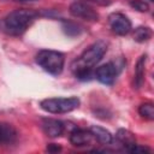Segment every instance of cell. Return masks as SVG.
Wrapping results in <instances>:
<instances>
[{
	"label": "cell",
	"instance_id": "obj_1",
	"mask_svg": "<svg viewBox=\"0 0 154 154\" xmlns=\"http://www.w3.org/2000/svg\"><path fill=\"white\" fill-rule=\"evenodd\" d=\"M36 17H37V12L32 10H25V8L14 10L5 17L4 20L5 30L10 35H14V36L22 35L31 25V23L35 20Z\"/></svg>",
	"mask_w": 154,
	"mask_h": 154
},
{
	"label": "cell",
	"instance_id": "obj_2",
	"mask_svg": "<svg viewBox=\"0 0 154 154\" xmlns=\"http://www.w3.org/2000/svg\"><path fill=\"white\" fill-rule=\"evenodd\" d=\"M35 60L46 72H48L53 76L60 75L63 72L64 64H65L64 54L58 51H51V49L40 51L36 54Z\"/></svg>",
	"mask_w": 154,
	"mask_h": 154
},
{
	"label": "cell",
	"instance_id": "obj_3",
	"mask_svg": "<svg viewBox=\"0 0 154 154\" xmlns=\"http://www.w3.org/2000/svg\"><path fill=\"white\" fill-rule=\"evenodd\" d=\"M79 103H81V101L76 96H71V97H49V99L42 100L40 102V106L43 111H46L48 113L59 114V113H67V112H71V111L78 108Z\"/></svg>",
	"mask_w": 154,
	"mask_h": 154
},
{
	"label": "cell",
	"instance_id": "obj_4",
	"mask_svg": "<svg viewBox=\"0 0 154 154\" xmlns=\"http://www.w3.org/2000/svg\"><path fill=\"white\" fill-rule=\"evenodd\" d=\"M107 52V45L103 41H96L90 45L78 59L73 61L71 66H84V67H93L95 66Z\"/></svg>",
	"mask_w": 154,
	"mask_h": 154
},
{
	"label": "cell",
	"instance_id": "obj_5",
	"mask_svg": "<svg viewBox=\"0 0 154 154\" xmlns=\"http://www.w3.org/2000/svg\"><path fill=\"white\" fill-rule=\"evenodd\" d=\"M70 13L76 18H82L89 22H97L99 13L89 4L83 1H73L69 7Z\"/></svg>",
	"mask_w": 154,
	"mask_h": 154
},
{
	"label": "cell",
	"instance_id": "obj_6",
	"mask_svg": "<svg viewBox=\"0 0 154 154\" xmlns=\"http://www.w3.org/2000/svg\"><path fill=\"white\" fill-rule=\"evenodd\" d=\"M108 24H109L112 31L120 36H124L131 31L130 19L125 14L119 13V12H114L108 16Z\"/></svg>",
	"mask_w": 154,
	"mask_h": 154
},
{
	"label": "cell",
	"instance_id": "obj_7",
	"mask_svg": "<svg viewBox=\"0 0 154 154\" xmlns=\"http://www.w3.org/2000/svg\"><path fill=\"white\" fill-rule=\"evenodd\" d=\"M118 66L114 63H106L101 66H99L95 71V77L96 79L106 85H112L118 76Z\"/></svg>",
	"mask_w": 154,
	"mask_h": 154
},
{
	"label": "cell",
	"instance_id": "obj_8",
	"mask_svg": "<svg viewBox=\"0 0 154 154\" xmlns=\"http://www.w3.org/2000/svg\"><path fill=\"white\" fill-rule=\"evenodd\" d=\"M94 136L90 132V130H85V129H73L70 132V142L72 146L75 147H84V146H89L93 141Z\"/></svg>",
	"mask_w": 154,
	"mask_h": 154
},
{
	"label": "cell",
	"instance_id": "obj_9",
	"mask_svg": "<svg viewBox=\"0 0 154 154\" xmlns=\"http://www.w3.org/2000/svg\"><path fill=\"white\" fill-rule=\"evenodd\" d=\"M41 128L43 132L49 137H59L64 132V123L58 119H52V118L42 119Z\"/></svg>",
	"mask_w": 154,
	"mask_h": 154
},
{
	"label": "cell",
	"instance_id": "obj_10",
	"mask_svg": "<svg viewBox=\"0 0 154 154\" xmlns=\"http://www.w3.org/2000/svg\"><path fill=\"white\" fill-rule=\"evenodd\" d=\"M90 132L93 134L94 138H96L100 143L102 144H109L112 142V135L108 130H106L105 128H101V126H97V125H93L90 126Z\"/></svg>",
	"mask_w": 154,
	"mask_h": 154
},
{
	"label": "cell",
	"instance_id": "obj_11",
	"mask_svg": "<svg viewBox=\"0 0 154 154\" xmlns=\"http://www.w3.org/2000/svg\"><path fill=\"white\" fill-rule=\"evenodd\" d=\"M146 60H147V55H142L135 67V78H134V85L135 88H141V85L143 84L144 81V67H146Z\"/></svg>",
	"mask_w": 154,
	"mask_h": 154
},
{
	"label": "cell",
	"instance_id": "obj_12",
	"mask_svg": "<svg viewBox=\"0 0 154 154\" xmlns=\"http://www.w3.org/2000/svg\"><path fill=\"white\" fill-rule=\"evenodd\" d=\"M117 138L118 141L124 146L125 150H128L131 146H134L136 143V138H135V135L132 132H130L129 130H125V129H119L118 132H117Z\"/></svg>",
	"mask_w": 154,
	"mask_h": 154
},
{
	"label": "cell",
	"instance_id": "obj_13",
	"mask_svg": "<svg viewBox=\"0 0 154 154\" xmlns=\"http://www.w3.org/2000/svg\"><path fill=\"white\" fill-rule=\"evenodd\" d=\"M16 130L6 123H0V143L12 142L16 138Z\"/></svg>",
	"mask_w": 154,
	"mask_h": 154
},
{
	"label": "cell",
	"instance_id": "obj_14",
	"mask_svg": "<svg viewBox=\"0 0 154 154\" xmlns=\"http://www.w3.org/2000/svg\"><path fill=\"white\" fill-rule=\"evenodd\" d=\"M132 37L136 42H146L152 37V29L148 26H137L132 32Z\"/></svg>",
	"mask_w": 154,
	"mask_h": 154
},
{
	"label": "cell",
	"instance_id": "obj_15",
	"mask_svg": "<svg viewBox=\"0 0 154 154\" xmlns=\"http://www.w3.org/2000/svg\"><path fill=\"white\" fill-rule=\"evenodd\" d=\"M138 113L140 116H142L143 118L148 119V120H153L154 119V106L152 102H144L138 107Z\"/></svg>",
	"mask_w": 154,
	"mask_h": 154
},
{
	"label": "cell",
	"instance_id": "obj_16",
	"mask_svg": "<svg viewBox=\"0 0 154 154\" xmlns=\"http://www.w3.org/2000/svg\"><path fill=\"white\" fill-rule=\"evenodd\" d=\"M63 29H64V31L67 34V35H70V36H75V35H78L79 32H81V29H79V26L77 25V24H75V23H64V25H63Z\"/></svg>",
	"mask_w": 154,
	"mask_h": 154
},
{
	"label": "cell",
	"instance_id": "obj_17",
	"mask_svg": "<svg viewBox=\"0 0 154 154\" xmlns=\"http://www.w3.org/2000/svg\"><path fill=\"white\" fill-rule=\"evenodd\" d=\"M130 6L140 12H148L149 11V5L144 0H131Z\"/></svg>",
	"mask_w": 154,
	"mask_h": 154
},
{
	"label": "cell",
	"instance_id": "obj_18",
	"mask_svg": "<svg viewBox=\"0 0 154 154\" xmlns=\"http://www.w3.org/2000/svg\"><path fill=\"white\" fill-rule=\"evenodd\" d=\"M85 1H90V2L96 4V5H100V6H108L111 4L109 0H85Z\"/></svg>",
	"mask_w": 154,
	"mask_h": 154
},
{
	"label": "cell",
	"instance_id": "obj_19",
	"mask_svg": "<svg viewBox=\"0 0 154 154\" xmlns=\"http://www.w3.org/2000/svg\"><path fill=\"white\" fill-rule=\"evenodd\" d=\"M61 148L58 146V144H55V143H51V144H48L47 146V150L48 152H59Z\"/></svg>",
	"mask_w": 154,
	"mask_h": 154
},
{
	"label": "cell",
	"instance_id": "obj_20",
	"mask_svg": "<svg viewBox=\"0 0 154 154\" xmlns=\"http://www.w3.org/2000/svg\"><path fill=\"white\" fill-rule=\"evenodd\" d=\"M18 2H29V1H36V0H16Z\"/></svg>",
	"mask_w": 154,
	"mask_h": 154
},
{
	"label": "cell",
	"instance_id": "obj_21",
	"mask_svg": "<svg viewBox=\"0 0 154 154\" xmlns=\"http://www.w3.org/2000/svg\"><path fill=\"white\" fill-rule=\"evenodd\" d=\"M150 1H154V0H150Z\"/></svg>",
	"mask_w": 154,
	"mask_h": 154
}]
</instances>
